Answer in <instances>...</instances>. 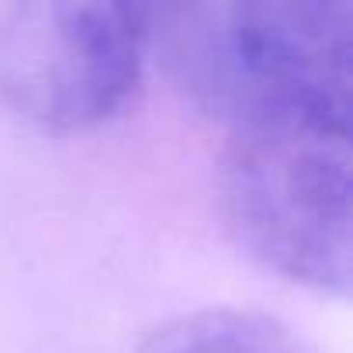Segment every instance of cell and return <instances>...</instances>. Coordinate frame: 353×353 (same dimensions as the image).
Here are the masks:
<instances>
[{"label": "cell", "mask_w": 353, "mask_h": 353, "mask_svg": "<svg viewBox=\"0 0 353 353\" xmlns=\"http://www.w3.org/2000/svg\"><path fill=\"white\" fill-rule=\"evenodd\" d=\"M225 125L215 191L232 239L274 274L343 298L353 274V121L267 108Z\"/></svg>", "instance_id": "6da1fadb"}, {"label": "cell", "mask_w": 353, "mask_h": 353, "mask_svg": "<svg viewBox=\"0 0 353 353\" xmlns=\"http://www.w3.org/2000/svg\"><path fill=\"white\" fill-rule=\"evenodd\" d=\"M181 90L208 114L294 108L353 121L350 0L181 4L149 18Z\"/></svg>", "instance_id": "7a4b0ae2"}, {"label": "cell", "mask_w": 353, "mask_h": 353, "mask_svg": "<svg viewBox=\"0 0 353 353\" xmlns=\"http://www.w3.org/2000/svg\"><path fill=\"white\" fill-rule=\"evenodd\" d=\"M145 46L142 4H8L0 8V108L42 132H87L125 108Z\"/></svg>", "instance_id": "3957f363"}, {"label": "cell", "mask_w": 353, "mask_h": 353, "mask_svg": "<svg viewBox=\"0 0 353 353\" xmlns=\"http://www.w3.org/2000/svg\"><path fill=\"white\" fill-rule=\"evenodd\" d=\"M135 353H315L291 325L250 308H201L159 325Z\"/></svg>", "instance_id": "277c9868"}]
</instances>
